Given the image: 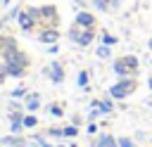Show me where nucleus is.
<instances>
[{"label": "nucleus", "instance_id": "f257e3e1", "mask_svg": "<svg viewBox=\"0 0 152 147\" xmlns=\"http://www.w3.org/2000/svg\"><path fill=\"white\" fill-rule=\"evenodd\" d=\"M2 57H5L7 76H21V74H24V69H26L28 59H26V55H24V52H19V50H17V45H14V43H12V45H7V47L2 50Z\"/></svg>", "mask_w": 152, "mask_h": 147}, {"label": "nucleus", "instance_id": "f03ea898", "mask_svg": "<svg viewBox=\"0 0 152 147\" xmlns=\"http://www.w3.org/2000/svg\"><path fill=\"white\" fill-rule=\"evenodd\" d=\"M69 38L74 40V43H78V45H90L93 43V38H95V33L90 31V28H81V26H71V31H69Z\"/></svg>", "mask_w": 152, "mask_h": 147}, {"label": "nucleus", "instance_id": "7ed1b4c3", "mask_svg": "<svg viewBox=\"0 0 152 147\" xmlns=\"http://www.w3.org/2000/svg\"><path fill=\"white\" fill-rule=\"evenodd\" d=\"M17 19H19V26H21V31H31V28L36 26V19H38V9H21Z\"/></svg>", "mask_w": 152, "mask_h": 147}, {"label": "nucleus", "instance_id": "20e7f679", "mask_svg": "<svg viewBox=\"0 0 152 147\" xmlns=\"http://www.w3.org/2000/svg\"><path fill=\"white\" fill-rule=\"evenodd\" d=\"M133 88H135V83H133V81H119L116 85H112L109 95H112V97H116V100H121V97H126L128 92H133Z\"/></svg>", "mask_w": 152, "mask_h": 147}, {"label": "nucleus", "instance_id": "39448f33", "mask_svg": "<svg viewBox=\"0 0 152 147\" xmlns=\"http://www.w3.org/2000/svg\"><path fill=\"white\" fill-rule=\"evenodd\" d=\"M76 26H81V28H93V26H95V17H93L90 12H78V14H76Z\"/></svg>", "mask_w": 152, "mask_h": 147}, {"label": "nucleus", "instance_id": "423d86ee", "mask_svg": "<svg viewBox=\"0 0 152 147\" xmlns=\"http://www.w3.org/2000/svg\"><path fill=\"white\" fill-rule=\"evenodd\" d=\"M57 9H55V5H45V7H40L38 9V17H43V19H50V24L55 26L57 24V14H55Z\"/></svg>", "mask_w": 152, "mask_h": 147}, {"label": "nucleus", "instance_id": "0eeeda50", "mask_svg": "<svg viewBox=\"0 0 152 147\" xmlns=\"http://www.w3.org/2000/svg\"><path fill=\"white\" fill-rule=\"evenodd\" d=\"M48 74H50V78H52L55 83H62V78H64V71H62V64H59V62H52V64L48 66Z\"/></svg>", "mask_w": 152, "mask_h": 147}, {"label": "nucleus", "instance_id": "6e6552de", "mask_svg": "<svg viewBox=\"0 0 152 147\" xmlns=\"http://www.w3.org/2000/svg\"><path fill=\"white\" fill-rule=\"evenodd\" d=\"M57 38H59V33H57L55 28H45V31L38 36V40H40V43H50V45H52Z\"/></svg>", "mask_w": 152, "mask_h": 147}, {"label": "nucleus", "instance_id": "1a4fd4ad", "mask_svg": "<svg viewBox=\"0 0 152 147\" xmlns=\"http://www.w3.org/2000/svg\"><path fill=\"white\" fill-rule=\"evenodd\" d=\"M97 147H119V145L114 142V138H112V135H102V138H100V142H97Z\"/></svg>", "mask_w": 152, "mask_h": 147}, {"label": "nucleus", "instance_id": "9d476101", "mask_svg": "<svg viewBox=\"0 0 152 147\" xmlns=\"http://www.w3.org/2000/svg\"><path fill=\"white\" fill-rule=\"evenodd\" d=\"M124 64L128 66V71H135V69H138V59H135V57H131V55H128V57H124Z\"/></svg>", "mask_w": 152, "mask_h": 147}, {"label": "nucleus", "instance_id": "9b49d317", "mask_svg": "<svg viewBox=\"0 0 152 147\" xmlns=\"http://www.w3.org/2000/svg\"><path fill=\"white\" fill-rule=\"evenodd\" d=\"M114 71H116L119 76H126V74H128V66L124 64V59H119V62L114 64Z\"/></svg>", "mask_w": 152, "mask_h": 147}, {"label": "nucleus", "instance_id": "f8f14e48", "mask_svg": "<svg viewBox=\"0 0 152 147\" xmlns=\"http://www.w3.org/2000/svg\"><path fill=\"white\" fill-rule=\"evenodd\" d=\"M26 107H28V111H36V109H38V97H36V95L26 97Z\"/></svg>", "mask_w": 152, "mask_h": 147}, {"label": "nucleus", "instance_id": "ddd939ff", "mask_svg": "<svg viewBox=\"0 0 152 147\" xmlns=\"http://www.w3.org/2000/svg\"><path fill=\"white\" fill-rule=\"evenodd\" d=\"M21 123H24V126H26V128H33V126H36V123H38V119H36V116H33V114H28V116H24V121H21Z\"/></svg>", "mask_w": 152, "mask_h": 147}, {"label": "nucleus", "instance_id": "4468645a", "mask_svg": "<svg viewBox=\"0 0 152 147\" xmlns=\"http://www.w3.org/2000/svg\"><path fill=\"white\" fill-rule=\"evenodd\" d=\"M116 43V38L114 36H109V33H102V45H114Z\"/></svg>", "mask_w": 152, "mask_h": 147}, {"label": "nucleus", "instance_id": "2eb2a0df", "mask_svg": "<svg viewBox=\"0 0 152 147\" xmlns=\"http://www.w3.org/2000/svg\"><path fill=\"white\" fill-rule=\"evenodd\" d=\"M78 85H81V88H88V74H86V71L78 74Z\"/></svg>", "mask_w": 152, "mask_h": 147}, {"label": "nucleus", "instance_id": "dca6fc26", "mask_svg": "<svg viewBox=\"0 0 152 147\" xmlns=\"http://www.w3.org/2000/svg\"><path fill=\"white\" fill-rule=\"evenodd\" d=\"M97 57H109V45H100L97 47Z\"/></svg>", "mask_w": 152, "mask_h": 147}, {"label": "nucleus", "instance_id": "f3484780", "mask_svg": "<svg viewBox=\"0 0 152 147\" xmlns=\"http://www.w3.org/2000/svg\"><path fill=\"white\" fill-rule=\"evenodd\" d=\"M95 7H97L100 12H107V7H109V2H107V0H95Z\"/></svg>", "mask_w": 152, "mask_h": 147}, {"label": "nucleus", "instance_id": "a211bd4d", "mask_svg": "<svg viewBox=\"0 0 152 147\" xmlns=\"http://www.w3.org/2000/svg\"><path fill=\"white\" fill-rule=\"evenodd\" d=\"M10 121H12V123H21L24 119H21V114H19V111H12V114H10Z\"/></svg>", "mask_w": 152, "mask_h": 147}, {"label": "nucleus", "instance_id": "6ab92c4d", "mask_svg": "<svg viewBox=\"0 0 152 147\" xmlns=\"http://www.w3.org/2000/svg\"><path fill=\"white\" fill-rule=\"evenodd\" d=\"M116 145H119V147H133V142H131L128 138H121V140H119Z\"/></svg>", "mask_w": 152, "mask_h": 147}, {"label": "nucleus", "instance_id": "aec40b11", "mask_svg": "<svg viewBox=\"0 0 152 147\" xmlns=\"http://www.w3.org/2000/svg\"><path fill=\"white\" fill-rule=\"evenodd\" d=\"M64 135H69V138H74V135H76V128H74V126H69V128H64Z\"/></svg>", "mask_w": 152, "mask_h": 147}, {"label": "nucleus", "instance_id": "412c9836", "mask_svg": "<svg viewBox=\"0 0 152 147\" xmlns=\"http://www.w3.org/2000/svg\"><path fill=\"white\" fill-rule=\"evenodd\" d=\"M7 76V69H5V64H0V81Z\"/></svg>", "mask_w": 152, "mask_h": 147}, {"label": "nucleus", "instance_id": "4be33fe9", "mask_svg": "<svg viewBox=\"0 0 152 147\" xmlns=\"http://www.w3.org/2000/svg\"><path fill=\"white\" fill-rule=\"evenodd\" d=\"M24 92H26V90H24V88H17V90H14V97H21V95H24Z\"/></svg>", "mask_w": 152, "mask_h": 147}, {"label": "nucleus", "instance_id": "5701e85b", "mask_svg": "<svg viewBox=\"0 0 152 147\" xmlns=\"http://www.w3.org/2000/svg\"><path fill=\"white\" fill-rule=\"evenodd\" d=\"M50 111H52V114H55V116H62V109H59V107H52V109H50Z\"/></svg>", "mask_w": 152, "mask_h": 147}, {"label": "nucleus", "instance_id": "b1692460", "mask_svg": "<svg viewBox=\"0 0 152 147\" xmlns=\"http://www.w3.org/2000/svg\"><path fill=\"white\" fill-rule=\"evenodd\" d=\"M10 147H24V142H17V145H10Z\"/></svg>", "mask_w": 152, "mask_h": 147}, {"label": "nucleus", "instance_id": "393cba45", "mask_svg": "<svg viewBox=\"0 0 152 147\" xmlns=\"http://www.w3.org/2000/svg\"><path fill=\"white\" fill-rule=\"evenodd\" d=\"M150 47H152V40H150Z\"/></svg>", "mask_w": 152, "mask_h": 147}, {"label": "nucleus", "instance_id": "a878e982", "mask_svg": "<svg viewBox=\"0 0 152 147\" xmlns=\"http://www.w3.org/2000/svg\"><path fill=\"white\" fill-rule=\"evenodd\" d=\"M0 26H2V21H0Z\"/></svg>", "mask_w": 152, "mask_h": 147}, {"label": "nucleus", "instance_id": "bb28decb", "mask_svg": "<svg viewBox=\"0 0 152 147\" xmlns=\"http://www.w3.org/2000/svg\"><path fill=\"white\" fill-rule=\"evenodd\" d=\"M59 147H62V145H59Z\"/></svg>", "mask_w": 152, "mask_h": 147}]
</instances>
